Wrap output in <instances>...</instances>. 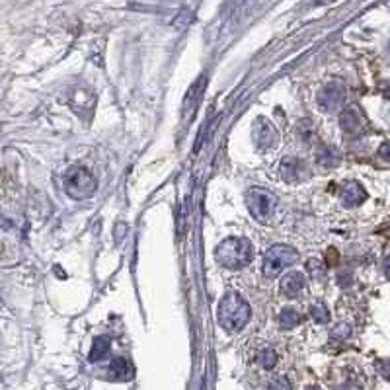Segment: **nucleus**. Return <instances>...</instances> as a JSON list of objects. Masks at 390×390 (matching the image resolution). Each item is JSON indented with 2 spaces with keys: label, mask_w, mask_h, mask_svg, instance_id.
I'll return each instance as SVG.
<instances>
[{
  "label": "nucleus",
  "mask_w": 390,
  "mask_h": 390,
  "mask_svg": "<svg viewBox=\"0 0 390 390\" xmlns=\"http://www.w3.org/2000/svg\"><path fill=\"white\" fill-rule=\"evenodd\" d=\"M215 260L221 263L222 268L229 270H242L252 263L254 260V246L252 242L244 237H230L222 240L215 250Z\"/></svg>",
  "instance_id": "nucleus-1"
},
{
  "label": "nucleus",
  "mask_w": 390,
  "mask_h": 390,
  "mask_svg": "<svg viewBox=\"0 0 390 390\" xmlns=\"http://www.w3.org/2000/svg\"><path fill=\"white\" fill-rule=\"evenodd\" d=\"M252 318V308L238 293H227L222 297L217 313V320L225 330L237 332L242 330Z\"/></svg>",
  "instance_id": "nucleus-2"
},
{
  "label": "nucleus",
  "mask_w": 390,
  "mask_h": 390,
  "mask_svg": "<svg viewBox=\"0 0 390 390\" xmlns=\"http://www.w3.org/2000/svg\"><path fill=\"white\" fill-rule=\"evenodd\" d=\"M98 187V180L84 166H70L65 174V189L73 199H88Z\"/></svg>",
  "instance_id": "nucleus-3"
},
{
  "label": "nucleus",
  "mask_w": 390,
  "mask_h": 390,
  "mask_svg": "<svg viewBox=\"0 0 390 390\" xmlns=\"http://www.w3.org/2000/svg\"><path fill=\"white\" fill-rule=\"evenodd\" d=\"M298 252L295 248L285 246V244H275L272 246L265 256H263V273L268 275V277H275V275H279L285 268L289 265H295L298 262Z\"/></svg>",
  "instance_id": "nucleus-4"
},
{
  "label": "nucleus",
  "mask_w": 390,
  "mask_h": 390,
  "mask_svg": "<svg viewBox=\"0 0 390 390\" xmlns=\"http://www.w3.org/2000/svg\"><path fill=\"white\" fill-rule=\"evenodd\" d=\"M246 205L248 211L252 213L256 221L268 222L272 219L273 211H275V205H277V197L268 191V189H260L254 187L246 194Z\"/></svg>",
  "instance_id": "nucleus-5"
},
{
  "label": "nucleus",
  "mask_w": 390,
  "mask_h": 390,
  "mask_svg": "<svg viewBox=\"0 0 390 390\" xmlns=\"http://www.w3.org/2000/svg\"><path fill=\"white\" fill-rule=\"evenodd\" d=\"M344 100H346V86L334 80V82H328L320 90L318 98H316V103H318V108L322 111H334L344 103Z\"/></svg>",
  "instance_id": "nucleus-6"
},
{
  "label": "nucleus",
  "mask_w": 390,
  "mask_h": 390,
  "mask_svg": "<svg viewBox=\"0 0 390 390\" xmlns=\"http://www.w3.org/2000/svg\"><path fill=\"white\" fill-rule=\"evenodd\" d=\"M254 141H256V146H258L260 151L270 149V146H273L275 141H277V131H275V127H273L272 123H270L265 118L256 119Z\"/></svg>",
  "instance_id": "nucleus-7"
},
{
  "label": "nucleus",
  "mask_w": 390,
  "mask_h": 390,
  "mask_svg": "<svg viewBox=\"0 0 390 390\" xmlns=\"http://www.w3.org/2000/svg\"><path fill=\"white\" fill-rule=\"evenodd\" d=\"M205 80H207V77H205V75H199L197 80L191 84V88L187 90V96L184 98V103H182V115H184V119L194 115L195 108H197V103L201 100V94H203L205 90Z\"/></svg>",
  "instance_id": "nucleus-8"
},
{
  "label": "nucleus",
  "mask_w": 390,
  "mask_h": 390,
  "mask_svg": "<svg viewBox=\"0 0 390 390\" xmlns=\"http://www.w3.org/2000/svg\"><path fill=\"white\" fill-rule=\"evenodd\" d=\"M339 199L346 207H357L367 199V191H365L361 184L357 182H348L346 186L339 189Z\"/></svg>",
  "instance_id": "nucleus-9"
},
{
  "label": "nucleus",
  "mask_w": 390,
  "mask_h": 390,
  "mask_svg": "<svg viewBox=\"0 0 390 390\" xmlns=\"http://www.w3.org/2000/svg\"><path fill=\"white\" fill-rule=\"evenodd\" d=\"M306 287L305 275L301 272H291L287 273L283 281H281V293L289 298H295Z\"/></svg>",
  "instance_id": "nucleus-10"
},
{
  "label": "nucleus",
  "mask_w": 390,
  "mask_h": 390,
  "mask_svg": "<svg viewBox=\"0 0 390 390\" xmlns=\"http://www.w3.org/2000/svg\"><path fill=\"white\" fill-rule=\"evenodd\" d=\"M339 125H341V131L348 133V135H356L363 127V119H361V113L357 111V108H348V110L341 111L339 115Z\"/></svg>",
  "instance_id": "nucleus-11"
},
{
  "label": "nucleus",
  "mask_w": 390,
  "mask_h": 390,
  "mask_svg": "<svg viewBox=\"0 0 390 390\" xmlns=\"http://www.w3.org/2000/svg\"><path fill=\"white\" fill-rule=\"evenodd\" d=\"M341 162V153L332 144H324L316 151V164L322 168H336Z\"/></svg>",
  "instance_id": "nucleus-12"
},
{
  "label": "nucleus",
  "mask_w": 390,
  "mask_h": 390,
  "mask_svg": "<svg viewBox=\"0 0 390 390\" xmlns=\"http://www.w3.org/2000/svg\"><path fill=\"white\" fill-rule=\"evenodd\" d=\"M303 172H305V162L298 161L295 156H289L281 162V176L287 182H297L303 178Z\"/></svg>",
  "instance_id": "nucleus-13"
},
{
  "label": "nucleus",
  "mask_w": 390,
  "mask_h": 390,
  "mask_svg": "<svg viewBox=\"0 0 390 390\" xmlns=\"http://www.w3.org/2000/svg\"><path fill=\"white\" fill-rule=\"evenodd\" d=\"M110 377L113 381H131L133 379V367L127 359L115 357L110 365Z\"/></svg>",
  "instance_id": "nucleus-14"
},
{
  "label": "nucleus",
  "mask_w": 390,
  "mask_h": 390,
  "mask_svg": "<svg viewBox=\"0 0 390 390\" xmlns=\"http://www.w3.org/2000/svg\"><path fill=\"white\" fill-rule=\"evenodd\" d=\"M110 349H111L110 336H98V338L94 339L92 349H90V361H92V363L103 361L106 357L110 356Z\"/></svg>",
  "instance_id": "nucleus-15"
},
{
  "label": "nucleus",
  "mask_w": 390,
  "mask_h": 390,
  "mask_svg": "<svg viewBox=\"0 0 390 390\" xmlns=\"http://www.w3.org/2000/svg\"><path fill=\"white\" fill-rule=\"evenodd\" d=\"M277 322H279L281 330H293V328H297L298 324L303 322V316L297 310H293V308H283L279 316H277Z\"/></svg>",
  "instance_id": "nucleus-16"
},
{
  "label": "nucleus",
  "mask_w": 390,
  "mask_h": 390,
  "mask_svg": "<svg viewBox=\"0 0 390 390\" xmlns=\"http://www.w3.org/2000/svg\"><path fill=\"white\" fill-rule=\"evenodd\" d=\"M297 133L301 137V141L305 144H310L314 141V137H316V131L313 127V121L310 119H303V121H298L297 123Z\"/></svg>",
  "instance_id": "nucleus-17"
},
{
  "label": "nucleus",
  "mask_w": 390,
  "mask_h": 390,
  "mask_svg": "<svg viewBox=\"0 0 390 390\" xmlns=\"http://www.w3.org/2000/svg\"><path fill=\"white\" fill-rule=\"evenodd\" d=\"M258 363L262 365L265 371H270V369H273V367L277 365V353H275L272 348L262 349V351L258 353Z\"/></svg>",
  "instance_id": "nucleus-18"
},
{
  "label": "nucleus",
  "mask_w": 390,
  "mask_h": 390,
  "mask_svg": "<svg viewBox=\"0 0 390 390\" xmlns=\"http://www.w3.org/2000/svg\"><path fill=\"white\" fill-rule=\"evenodd\" d=\"M310 314H313V318L318 324H326L330 320V313H328V308L324 303H316V305L310 306Z\"/></svg>",
  "instance_id": "nucleus-19"
},
{
  "label": "nucleus",
  "mask_w": 390,
  "mask_h": 390,
  "mask_svg": "<svg viewBox=\"0 0 390 390\" xmlns=\"http://www.w3.org/2000/svg\"><path fill=\"white\" fill-rule=\"evenodd\" d=\"M349 336H351V326L349 324H338L332 330V338L334 339H348Z\"/></svg>",
  "instance_id": "nucleus-20"
},
{
  "label": "nucleus",
  "mask_w": 390,
  "mask_h": 390,
  "mask_svg": "<svg viewBox=\"0 0 390 390\" xmlns=\"http://www.w3.org/2000/svg\"><path fill=\"white\" fill-rule=\"evenodd\" d=\"M270 390H291V381L287 377H275L270 382Z\"/></svg>",
  "instance_id": "nucleus-21"
},
{
  "label": "nucleus",
  "mask_w": 390,
  "mask_h": 390,
  "mask_svg": "<svg viewBox=\"0 0 390 390\" xmlns=\"http://www.w3.org/2000/svg\"><path fill=\"white\" fill-rule=\"evenodd\" d=\"M379 156H381L384 162H390V141L381 144V149H379Z\"/></svg>",
  "instance_id": "nucleus-22"
},
{
  "label": "nucleus",
  "mask_w": 390,
  "mask_h": 390,
  "mask_svg": "<svg viewBox=\"0 0 390 390\" xmlns=\"http://www.w3.org/2000/svg\"><path fill=\"white\" fill-rule=\"evenodd\" d=\"M338 390H363V389H361V384H357V382H346V384H341Z\"/></svg>",
  "instance_id": "nucleus-23"
},
{
  "label": "nucleus",
  "mask_w": 390,
  "mask_h": 390,
  "mask_svg": "<svg viewBox=\"0 0 390 390\" xmlns=\"http://www.w3.org/2000/svg\"><path fill=\"white\" fill-rule=\"evenodd\" d=\"M382 273L390 279V256H386V258L382 260Z\"/></svg>",
  "instance_id": "nucleus-24"
},
{
  "label": "nucleus",
  "mask_w": 390,
  "mask_h": 390,
  "mask_svg": "<svg viewBox=\"0 0 390 390\" xmlns=\"http://www.w3.org/2000/svg\"><path fill=\"white\" fill-rule=\"evenodd\" d=\"M384 94H386V96H389V98H390V80H389V82H386V84H384Z\"/></svg>",
  "instance_id": "nucleus-25"
},
{
  "label": "nucleus",
  "mask_w": 390,
  "mask_h": 390,
  "mask_svg": "<svg viewBox=\"0 0 390 390\" xmlns=\"http://www.w3.org/2000/svg\"><path fill=\"white\" fill-rule=\"evenodd\" d=\"M306 390H322V389H320V386H308Z\"/></svg>",
  "instance_id": "nucleus-26"
},
{
  "label": "nucleus",
  "mask_w": 390,
  "mask_h": 390,
  "mask_svg": "<svg viewBox=\"0 0 390 390\" xmlns=\"http://www.w3.org/2000/svg\"><path fill=\"white\" fill-rule=\"evenodd\" d=\"M389 53H390V43H389Z\"/></svg>",
  "instance_id": "nucleus-27"
}]
</instances>
